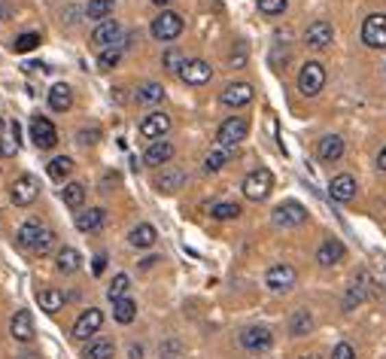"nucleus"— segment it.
I'll return each mask as SVG.
<instances>
[{
  "label": "nucleus",
  "instance_id": "obj_1",
  "mask_svg": "<svg viewBox=\"0 0 386 359\" xmlns=\"http://www.w3.org/2000/svg\"><path fill=\"white\" fill-rule=\"evenodd\" d=\"M241 189L250 201H265L274 189V174L268 171V167H256V171H250L247 177H243Z\"/></svg>",
  "mask_w": 386,
  "mask_h": 359
},
{
  "label": "nucleus",
  "instance_id": "obj_2",
  "mask_svg": "<svg viewBox=\"0 0 386 359\" xmlns=\"http://www.w3.org/2000/svg\"><path fill=\"white\" fill-rule=\"evenodd\" d=\"M250 135V122L243 116H228L226 122L216 131V146H226V150H234L237 143H243Z\"/></svg>",
  "mask_w": 386,
  "mask_h": 359
},
{
  "label": "nucleus",
  "instance_id": "obj_3",
  "mask_svg": "<svg viewBox=\"0 0 386 359\" xmlns=\"http://www.w3.org/2000/svg\"><path fill=\"white\" fill-rule=\"evenodd\" d=\"M322 86H326V67H322L319 61H307L298 73V91L304 97H317Z\"/></svg>",
  "mask_w": 386,
  "mask_h": 359
},
{
  "label": "nucleus",
  "instance_id": "obj_4",
  "mask_svg": "<svg viewBox=\"0 0 386 359\" xmlns=\"http://www.w3.org/2000/svg\"><path fill=\"white\" fill-rule=\"evenodd\" d=\"M125 40V31H122V25L116 22V19H107V22H101L91 31V46L95 49H116V46H125L122 43Z\"/></svg>",
  "mask_w": 386,
  "mask_h": 359
},
{
  "label": "nucleus",
  "instance_id": "obj_5",
  "mask_svg": "<svg viewBox=\"0 0 386 359\" xmlns=\"http://www.w3.org/2000/svg\"><path fill=\"white\" fill-rule=\"evenodd\" d=\"M182 16H177V12H161V16L152 19V37L161 40V43H171V40H177L182 34Z\"/></svg>",
  "mask_w": 386,
  "mask_h": 359
},
{
  "label": "nucleus",
  "instance_id": "obj_6",
  "mask_svg": "<svg viewBox=\"0 0 386 359\" xmlns=\"http://www.w3.org/2000/svg\"><path fill=\"white\" fill-rule=\"evenodd\" d=\"M37 195H40V183L34 174H19L16 183H12V189H10V198L16 207H27V204H34L37 201Z\"/></svg>",
  "mask_w": 386,
  "mask_h": 359
},
{
  "label": "nucleus",
  "instance_id": "obj_7",
  "mask_svg": "<svg viewBox=\"0 0 386 359\" xmlns=\"http://www.w3.org/2000/svg\"><path fill=\"white\" fill-rule=\"evenodd\" d=\"M362 43L371 49H386V12H374L362 22Z\"/></svg>",
  "mask_w": 386,
  "mask_h": 359
},
{
  "label": "nucleus",
  "instance_id": "obj_8",
  "mask_svg": "<svg viewBox=\"0 0 386 359\" xmlns=\"http://www.w3.org/2000/svg\"><path fill=\"white\" fill-rule=\"evenodd\" d=\"M271 220H274V225H280V229H295V225L307 220V207L298 201H283V204H277Z\"/></svg>",
  "mask_w": 386,
  "mask_h": 359
},
{
  "label": "nucleus",
  "instance_id": "obj_9",
  "mask_svg": "<svg viewBox=\"0 0 386 359\" xmlns=\"http://www.w3.org/2000/svg\"><path fill=\"white\" fill-rule=\"evenodd\" d=\"M101 326H104V311H101V308H88V311H82L80 316H76L73 338H76V341H86V338L101 332Z\"/></svg>",
  "mask_w": 386,
  "mask_h": 359
},
{
  "label": "nucleus",
  "instance_id": "obj_10",
  "mask_svg": "<svg viewBox=\"0 0 386 359\" xmlns=\"http://www.w3.org/2000/svg\"><path fill=\"white\" fill-rule=\"evenodd\" d=\"M295 280H298L295 268H292V265H286V262L271 265L268 274H265V283H268V290H274V292H286V290H292V286H295Z\"/></svg>",
  "mask_w": 386,
  "mask_h": 359
},
{
  "label": "nucleus",
  "instance_id": "obj_11",
  "mask_svg": "<svg viewBox=\"0 0 386 359\" xmlns=\"http://www.w3.org/2000/svg\"><path fill=\"white\" fill-rule=\"evenodd\" d=\"M31 140L37 150H52V146L58 143V131H55V125L49 122L46 116H34L31 119Z\"/></svg>",
  "mask_w": 386,
  "mask_h": 359
},
{
  "label": "nucleus",
  "instance_id": "obj_12",
  "mask_svg": "<svg viewBox=\"0 0 386 359\" xmlns=\"http://www.w3.org/2000/svg\"><path fill=\"white\" fill-rule=\"evenodd\" d=\"M241 344L250 350V354H262V350H268L274 344V335L268 326H250L241 332Z\"/></svg>",
  "mask_w": 386,
  "mask_h": 359
},
{
  "label": "nucleus",
  "instance_id": "obj_13",
  "mask_svg": "<svg viewBox=\"0 0 386 359\" xmlns=\"http://www.w3.org/2000/svg\"><path fill=\"white\" fill-rule=\"evenodd\" d=\"M180 76H182L186 86H204V82L213 80V67L201 58H192V61H186V67L180 70Z\"/></svg>",
  "mask_w": 386,
  "mask_h": 359
},
{
  "label": "nucleus",
  "instance_id": "obj_14",
  "mask_svg": "<svg viewBox=\"0 0 386 359\" xmlns=\"http://www.w3.org/2000/svg\"><path fill=\"white\" fill-rule=\"evenodd\" d=\"M171 131V116L167 113H149V116L140 122V135L146 140H161Z\"/></svg>",
  "mask_w": 386,
  "mask_h": 359
},
{
  "label": "nucleus",
  "instance_id": "obj_15",
  "mask_svg": "<svg viewBox=\"0 0 386 359\" xmlns=\"http://www.w3.org/2000/svg\"><path fill=\"white\" fill-rule=\"evenodd\" d=\"M10 335L16 338V341H22V344H31L34 341V316L31 311H16L12 314V320H10Z\"/></svg>",
  "mask_w": 386,
  "mask_h": 359
},
{
  "label": "nucleus",
  "instance_id": "obj_16",
  "mask_svg": "<svg viewBox=\"0 0 386 359\" xmlns=\"http://www.w3.org/2000/svg\"><path fill=\"white\" fill-rule=\"evenodd\" d=\"M328 195L338 204H350L356 198V180L350 174H338V177H332V183H328Z\"/></svg>",
  "mask_w": 386,
  "mask_h": 359
},
{
  "label": "nucleus",
  "instance_id": "obj_17",
  "mask_svg": "<svg viewBox=\"0 0 386 359\" xmlns=\"http://www.w3.org/2000/svg\"><path fill=\"white\" fill-rule=\"evenodd\" d=\"M365 299H368V274L359 271V274L353 277V283H350L347 295H343L341 308H343V311H353V308H356V305H362Z\"/></svg>",
  "mask_w": 386,
  "mask_h": 359
},
{
  "label": "nucleus",
  "instance_id": "obj_18",
  "mask_svg": "<svg viewBox=\"0 0 386 359\" xmlns=\"http://www.w3.org/2000/svg\"><path fill=\"white\" fill-rule=\"evenodd\" d=\"M219 101L226 104V107H247L252 101V86L250 82H231L226 86V91L219 95Z\"/></svg>",
  "mask_w": 386,
  "mask_h": 359
},
{
  "label": "nucleus",
  "instance_id": "obj_19",
  "mask_svg": "<svg viewBox=\"0 0 386 359\" xmlns=\"http://www.w3.org/2000/svg\"><path fill=\"white\" fill-rule=\"evenodd\" d=\"M171 159H173V143L171 140H152V143L146 146V152H143V161L149 167H161V165H167Z\"/></svg>",
  "mask_w": 386,
  "mask_h": 359
},
{
  "label": "nucleus",
  "instance_id": "obj_20",
  "mask_svg": "<svg viewBox=\"0 0 386 359\" xmlns=\"http://www.w3.org/2000/svg\"><path fill=\"white\" fill-rule=\"evenodd\" d=\"M182 183H186V171L167 165V167H161V174L156 177V189L165 195H171V192H177V189H182Z\"/></svg>",
  "mask_w": 386,
  "mask_h": 359
},
{
  "label": "nucleus",
  "instance_id": "obj_21",
  "mask_svg": "<svg viewBox=\"0 0 386 359\" xmlns=\"http://www.w3.org/2000/svg\"><path fill=\"white\" fill-rule=\"evenodd\" d=\"M343 256H347V250H343V244L338 241V238H326V241L319 244V250H317V262L319 265H338L343 262Z\"/></svg>",
  "mask_w": 386,
  "mask_h": 359
},
{
  "label": "nucleus",
  "instance_id": "obj_22",
  "mask_svg": "<svg viewBox=\"0 0 386 359\" xmlns=\"http://www.w3.org/2000/svg\"><path fill=\"white\" fill-rule=\"evenodd\" d=\"M328 43H332V25L328 22H313V25H307V31H304V46H311V49H326Z\"/></svg>",
  "mask_w": 386,
  "mask_h": 359
},
{
  "label": "nucleus",
  "instance_id": "obj_23",
  "mask_svg": "<svg viewBox=\"0 0 386 359\" xmlns=\"http://www.w3.org/2000/svg\"><path fill=\"white\" fill-rule=\"evenodd\" d=\"M80 265H82V256H80V250L76 247H61L58 253H55V271L58 274H76L80 271Z\"/></svg>",
  "mask_w": 386,
  "mask_h": 359
},
{
  "label": "nucleus",
  "instance_id": "obj_24",
  "mask_svg": "<svg viewBox=\"0 0 386 359\" xmlns=\"http://www.w3.org/2000/svg\"><path fill=\"white\" fill-rule=\"evenodd\" d=\"M156 238H158L156 225L140 222V225H134V229H131L128 244H131V247H137V250H146V247H152V244H156Z\"/></svg>",
  "mask_w": 386,
  "mask_h": 359
},
{
  "label": "nucleus",
  "instance_id": "obj_25",
  "mask_svg": "<svg viewBox=\"0 0 386 359\" xmlns=\"http://www.w3.org/2000/svg\"><path fill=\"white\" fill-rule=\"evenodd\" d=\"M107 220V210L104 207H88V210H80L76 213V229L80 231H97Z\"/></svg>",
  "mask_w": 386,
  "mask_h": 359
},
{
  "label": "nucleus",
  "instance_id": "obj_26",
  "mask_svg": "<svg viewBox=\"0 0 386 359\" xmlns=\"http://www.w3.org/2000/svg\"><path fill=\"white\" fill-rule=\"evenodd\" d=\"M43 231H46V225L40 222V220H25L22 225H19V231H16V241L22 244V247L31 250L34 244H37V238L43 235Z\"/></svg>",
  "mask_w": 386,
  "mask_h": 359
},
{
  "label": "nucleus",
  "instance_id": "obj_27",
  "mask_svg": "<svg viewBox=\"0 0 386 359\" xmlns=\"http://www.w3.org/2000/svg\"><path fill=\"white\" fill-rule=\"evenodd\" d=\"M49 107H52L55 113H67L70 107H73V91H70V86L58 82V86L49 89Z\"/></svg>",
  "mask_w": 386,
  "mask_h": 359
},
{
  "label": "nucleus",
  "instance_id": "obj_28",
  "mask_svg": "<svg viewBox=\"0 0 386 359\" xmlns=\"http://www.w3.org/2000/svg\"><path fill=\"white\" fill-rule=\"evenodd\" d=\"M37 301H40V311L46 314H58L64 308V292L55 290V286H46V290L37 292Z\"/></svg>",
  "mask_w": 386,
  "mask_h": 359
},
{
  "label": "nucleus",
  "instance_id": "obj_29",
  "mask_svg": "<svg viewBox=\"0 0 386 359\" xmlns=\"http://www.w3.org/2000/svg\"><path fill=\"white\" fill-rule=\"evenodd\" d=\"M116 344L110 338H95L86 350H82V359H113Z\"/></svg>",
  "mask_w": 386,
  "mask_h": 359
},
{
  "label": "nucleus",
  "instance_id": "obj_30",
  "mask_svg": "<svg viewBox=\"0 0 386 359\" xmlns=\"http://www.w3.org/2000/svg\"><path fill=\"white\" fill-rule=\"evenodd\" d=\"M113 6L116 0H88L86 3V19H91V22H107L110 16H113Z\"/></svg>",
  "mask_w": 386,
  "mask_h": 359
},
{
  "label": "nucleus",
  "instance_id": "obj_31",
  "mask_svg": "<svg viewBox=\"0 0 386 359\" xmlns=\"http://www.w3.org/2000/svg\"><path fill=\"white\" fill-rule=\"evenodd\" d=\"M319 159L322 161H338L343 156V140L338 135H328V137H322L319 140Z\"/></svg>",
  "mask_w": 386,
  "mask_h": 359
},
{
  "label": "nucleus",
  "instance_id": "obj_32",
  "mask_svg": "<svg viewBox=\"0 0 386 359\" xmlns=\"http://www.w3.org/2000/svg\"><path fill=\"white\" fill-rule=\"evenodd\" d=\"M289 332L295 335V338H304V335H311L313 332V316H311V311H295L289 316Z\"/></svg>",
  "mask_w": 386,
  "mask_h": 359
},
{
  "label": "nucleus",
  "instance_id": "obj_33",
  "mask_svg": "<svg viewBox=\"0 0 386 359\" xmlns=\"http://www.w3.org/2000/svg\"><path fill=\"white\" fill-rule=\"evenodd\" d=\"M113 316H116V323H122V326H128V323H134V316H137V305H134V299H119L113 301Z\"/></svg>",
  "mask_w": 386,
  "mask_h": 359
},
{
  "label": "nucleus",
  "instance_id": "obj_34",
  "mask_svg": "<svg viewBox=\"0 0 386 359\" xmlns=\"http://www.w3.org/2000/svg\"><path fill=\"white\" fill-rule=\"evenodd\" d=\"M61 201H64L70 210H80L82 201H86V186H82V183H67V186L61 189Z\"/></svg>",
  "mask_w": 386,
  "mask_h": 359
},
{
  "label": "nucleus",
  "instance_id": "obj_35",
  "mask_svg": "<svg viewBox=\"0 0 386 359\" xmlns=\"http://www.w3.org/2000/svg\"><path fill=\"white\" fill-rule=\"evenodd\" d=\"M228 159H231V150H226V146H216V150H210L204 156V171L207 174L222 171V167L228 165Z\"/></svg>",
  "mask_w": 386,
  "mask_h": 359
},
{
  "label": "nucleus",
  "instance_id": "obj_36",
  "mask_svg": "<svg viewBox=\"0 0 386 359\" xmlns=\"http://www.w3.org/2000/svg\"><path fill=\"white\" fill-rule=\"evenodd\" d=\"M70 171H73V159L58 156V159L49 161V177H52L55 183H64V177H70Z\"/></svg>",
  "mask_w": 386,
  "mask_h": 359
},
{
  "label": "nucleus",
  "instance_id": "obj_37",
  "mask_svg": "<svg viewBox=\"0 0 386 359\" xmlns=\"http://www.w3.org/2000/svg\"><path fill=\"white\" fill-rule=\"evenodd\" d=\"M158 101H165V89L158 82H143L137 89V104H158Z\"/></svg>",
  "mask_w": 386,
  "mask_h": 359
},
{
  "label": "nucleus",
  "instance_id": "obj_38",
  "mask_svg": "<svg viewBox=\"0 0 386 359\" xmlns=\"http://www.w3.org/2000/svg\"><path fill=\"white\" fill-rule=\"evenodd\" d=\"M210 216H213V220H237V216H241V204L219 201V204H213V207H210Z\"/></svg>",
  "mask_w": 386,
  "mask_h": 359
},
{
  "label": "nucleus",
  "instance_id": "obj_39",
  "mask_svg": "<svg viewBox=\"0 0 386 359\" xmlns=\"http://www.w3.org/2000/svg\"><path fill=\"white\" fill-rule=\"evenodd\" d=\"M131 290V277L128 274H116L113 277V283H110V290H107V299L110 301H119V299H125Z\"/></svg>",
  "mask_w": 386,
  "mask_h": 359
},
{
  "label": "nucleus",
  "instance_id": "obj_40",
  "mask_svg": "<svg viewBox=\"0 0 386 359\" xmlns=\"http://www.w3.org/2000/svg\"><path fill=\"white\" fill-rule=\"evenodd\" d=\"M37 46H40V34H34V31L19 34V37L12 40V52L16 55H25V52H31V49H37Z\"/></svg>",
  "mask_w": 386,
  "mask_h": 359
},
{
  "label": "nucleus",
  "instance_id": "obj_41",
  "mask_svg": "<svg viewBox=\"0 0 386 359\" xmlns=\"http://www.w3.org/2000/svg\"><path fill=\"white\" fill-rule=\"evenodd\" d=\"M161 65H165V70H171V73H180V70L186 67V55L173 46V49H167V52L161 55Z\"/></svg>",
  "mask_w": 386,
  "mask_h": 359
},
{
  "label": "nucleus",
  "instance_id": "obj_42",
  "mask_svg": "<svg viewBox=\"0 0 386 359\" xmlns=\"http://www.w3.org/2000/svg\"><path fill=\"white\" fill-rule=\"evenodd\" d=\"M119 58H122V46L104 49V52L97 55V70H113V67L119 65Z\"/></svg>",
  "mask_w": 386,
  "mask_h": 359
},
{
  "label": "nucleus",
  "instance_id": "obj_43",
  "mask_svg": "<svg viewBox=\"0 0 386 359\" xmlns=\"http://www.w3.org/2000/svg\"><path fill=\"white\" fill-rule=\"evenodd\" d=\"M52 247H55V231H43V235L37 238V244H34L31 247V253L34 256H49V253H52Z\"/></svg>",
  "mask_w": 386,
  "mask_h": 359
},
{
  "label": "nucleus",
  "instance_id": "obj_44",
  "mask_svg": "<svg viewBox=\"0 0 386 359\" xmlns=\"http://www.w3.org/2000/svg\"><path fill=\"white\" fill-rule=\"evenodd\" d=\"M258 3V12H265V16H280V12H286V0H256Z\"/></svg>",
  "mask_w": 386,
  "mask_h": 359
},
{
  "label": "nucleus",
  "instance_id": "obj_45",
  "mask_svg": "<svg viewBox=\"0 0 386 359\" xmlns=\"http://www.w3.org/2000/svg\"><path fill=\"white\" fill-rule=\"evenodd\" d=\"M19 152V140H10V137H0V159H10Z\"/></svg>",
  "mask_w": 386,
  "mask_h": 359
},
{
  "label": "nucleus",
  "instance_id": "obj_46",
  "mask_svg": "<svg viewBox=\"0 0 386 359\" xmlns=\"http://www.w3.org/2000/svg\"><path fill=\"white\" fill-rule=\"evenodd\" d=\"M332 359H356V350H353V344H347V341H341L338 347L332 350Z\"/></svg>",
  "mask_w": 386,
  "mask_h": 359
},
{
  "label": "nucleus",
  "instance_id": "obj_47",
  "mask_svg": "<svg viewBox=\"0 0 386 359\" xmlns=\"http://www.w3.org/2000/svg\"><path fill=\"white\" fill-rule=\"evenodd\" d=\"M104 268H107V256H104V253H97L95 262H91V271H95V274H104Z\"/></svg>",
  "mask_w": 386,
  "mask_h": 359
},
{
  "label": "nucleus",
  "instance_id": "obj_48",
  "mask_svg": "<svg viewBox=\"0 0 386 359\" xmlns=\"http://www.w3.org/2000/svg\"><path fill=\"white\" fill-rule=\"evenodd\" d=\"M95 137H97V128H91V131H80V143H95Z\"/></svg>",
  "mask_w": 386,
  "mask_h": 359
},
{
  "label": "nucleus",
  "instance_id": "obj_49",
  "mask_svg": "<svg viewBox=\"0 0 386 359\" xmlns=\"http://www.w3.org/2000/svg\"><path fill=\"white\" fill-rule=\"evenodd\" d=\"M377 167H381V171H386V146L381 150V156H377Z\"/></svg>",
  "mask_w": 386,
  "mask_h": 359
},
{
  "label": "nucleus",
  "instance_id": "obj_50",
  "mask_svg": "<svg viewBox=\"0 0 386 359\" xmlns=\"http://www.w3.org/2000/svg\"><path fill=\"white\" fill-rule=\"evenodd\" d=\"M156 262H158V259H156V256H146V259H143V262H140V268H152V265H156Z\"/></svg>",
  "mask_w": 386,
  "mask_h": 359
},
{
  "label": "nucleus",
  "instance_id": "obj_51",
  "mask_svg": "<svg viewBox=\"0 0 386 359\" xmlns=\"http://www.w3.org/2000/svg\"><path fill=\"white\" fill-rule=\"evenodd\" d=\"M143 356V347H140V344H134V347H131V359H140Z\"/></svg>",
  "mask_w": 386,
  "mask_h": 359
},
{
  "label": "nucleus",
  "instance_id": "obj_52",
  "mask_svg": "<svg viewBox=\"0 0 386 359\" xmlns=\"http://www.w3.org/2000/svg\"><path fill=\"white\" fill-rule=\"evenodd\" d=\"M295 359H319L317 354H304V356H295Z\"/></svg>",
  "mask_w": 386,
  "mask_h": 359
},
{
  "label": "nucleus",
  "instance_id": "obj_53",
  "mask_svg": "<svg viewBox=\"0 0 386 359\" xmlns=\"http://www.w3.org/2000/svg\"><path fill=\"white\" fill-rule=\"evenodd\" d=\"M152 3H156V6H167V3H171V0H152Z\"/></svg>",
  "mask_w": 386,
  "mask_h": 359
},
{
  "label": "nucleus",
  "instance_id": "obj_54",
  "mask_svg": "<svg viewBox=\"0 0 386 359\" xmlns=\"http://www.w3.org/2000/svg\"><path fill=\"white\" fill-rule=\"evenodd\" d=\"M0 128H3V119H0Z\"/></svg>",
  "mask_w": 386,
  "mask_h": 359
}]
</instances>
